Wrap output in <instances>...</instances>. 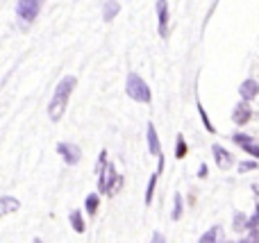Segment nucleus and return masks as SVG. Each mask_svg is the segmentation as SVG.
Returning <instances> with one entry per match:
<instances>
[{"label":"nucleus","instance_id":"nucleus-1","mask_svg":"<svg viewBox=\"0 0 259 243\" xmlns=\"http://www.w3.org/2000/svg\"><path fill=\"white\" fill-rule=\"evenodd\" d=\"M75 86H77V77H73V75L62 77V82L57 84L53 100H50V105H48V114H50V118H53V121H59V118L64 116L66 105H68V98H71V93H73V89H75Z\"/></svg>","mask_w":259,"mask_h":243},{"label":"nucleus","instance_id":"nucleus-2","mask_svg":"<svg viewBox=\"0 0 259 243\" xmlns=\"http://www.w3.org/2000/svg\"><path fill=\"white\" fill-rule=\"evenodd\" d=\"M98 186H100V193L105 196H116L118 189L123 186V177L116 173V168L112 164H107V150L100 153L98 159Z\"/></svg>","mask_w":259,"mask_h":243},{"label":"nucleus","instance_id":"nucleus-3","mask_svg":"<svg viewBox=\"0 0 259 243\" xmlns=\"http://www.w3.org/2000/svg\"><path fill=\"white\" fill-rule=\"evenodd\" d=\"M125 91L132 100L137 103H150L152 95H150V86L137 75V73H130L127 75V82H125Z\"/></svg>","mask_w":259,"mask_h":243},{"label":"nucleus","instance_id":"nucleus-4","mask_svg":"<svg viewBox=\"0 0 259 243\" xmlns=\"http://www.w3.org/2000/svg\"><path fill=\"white\" fill-rule=\"evenodd\" d=\"M44 3H46V0H18L16 12H18V16H21V21L32 23L36 16H39L41 5H44Z\"/></svg>","mask_w":259,"mask_h":243},{"label":"nucleus","instance_id":"nucleus-5","mask_svg":"<svg viewBox=\"0 0 259 243\" xmlns=\"http://www.w3.org/2000/svg\"><path fill=\"white\" fill-rule=\"evenodd\" d=\"M57 153H59V157L68 164V166H75V164H80V159H82L80 148H77V145H73V143H59L57 145Z\"/></svg>","mask_w":259,"mask_h":243},{"label":"nucleus","instance_id":"nucleus-6","mask_svg":"<svg viewBox=\"0 0 259 243\" xmlns=\"http://www.w3.org/2000/svg\"><path fill=\"white\" fill-rule=\"evenodd\" d=\"M157 18H159V36H166L168 32V3L166 0H157Z\"/></svg>","mask_w":259,"mask_h":243},{"label":"nucleus","instance_id":"nucleus-7","mask_svg":"<svg viewBox=\"0 0 259 243\" xmlns=\"http://www.w3.org/2000/svg\"><path fill=\"white\" fill-rule=\"evenodd\" d=\"M211 155H214L216 164H219V168H230L232 166V155L228 153V150L223 148V145H211Z\"/></svg>","mask_w":259,"mask_h":243},{"label":"nucleus","instance_id":"nucleus-8","mask_svg":"<svg viewBox=\"0 0 259 243\" xmlns=\"http://www.w3.org/2000/svg\"><path fill=\"white\" fill-rule=\"evenodd\" d=\"M234 123L237 125H246L248 121L252 118V109H250V105H248V100H243L241 105H237V109H234Z\"/></svg>","mask_w":259,"mask_h":243},{"label":"nucleus","instance_id":"nucleus-9","mask_svg":"<svg viewBox=\"0 0 259 243\" xmlns=\"http://www.w3.org/2000/svg\"><path fill=\"white\" fill-rule=\"evenodd\" d=\"M239 93H241L243 100H255V95L259 93V84L255 80H243L241 86H239Z\"/></svg>","mask_w":259,"mask_h":243},{"label":"nucleus","instance_id":"nucleus-10","mask_svg":"<svg viewBox=\"0 0 259 243\" xmlns=\"http://www.w3.org/2000/svg\"><path fill=\"white\" fill-rule=\"evenodd\" d=\"M148 150H150V155H155V157H161V148H159V139H157V132H155V125L152 123H148Z\"/></svg>","mask_w":259,"mask_h":243},{"label":"nucleus","instance_id":"nucleus-11","mask_svg":"<svg viewBox=\"0 0 259 243\" xmlns=\"http://www.w3.org/2000/svg\"><path fill=\"white\" fill-rule=\"evenodd\" d=\"M18 207H21V203H18L16 198H12V196H3V198H0V216L18 212Z\"/></svg>","mask_w":259,"mask_h":243},{"label":"nucleus","instance_id":"nucleus-12","mask_svg":"<svg viewBox=\"0 0 259 243\" xmlns=\"http://www.w3.org/2000/svg\"><path fill=\"white\" fill-rule=\"evenodd\" d=\"M118 12H121V5L116 3V0H107L103 7V21L105 23H112L114 18L118 16Z\"/></svg>","mask_w":259,"mask_h":243},{"label":"nucleus","instance_id":"nucleus-13","mask_svg":"<svg viewBox=\"0 0 259 243\" xmlns=\"http://www.w3.org/2000/svg\"><path fill=\"white\" fill-rule=\"evenodd\" d=\"M98 205H100V196H98V193L87 196V200H84V209H87V214H89L91 218H94V216H96V212H98Z\"/></svg>","mask_w":259,"mask_h":243},{"label":"nucleus","instance_id":"nucleus-14","mask_svg":"<svg viewBox=\"0 0 259 243\" xmlns=\"http://www.w3.org/2000/svg\"><path fill=\"white\" fill-rule=\"evenodd\" d=\"M68 221H71L73 230H75V232H80V234L87 230V225H84V218H82V214L77 212V209H73V214H71V218H68Z\"/></svg>","mask_w":259,"mask_h":243},{"label":"nucleus","instance_id":"nucleus-15","mask_svg":"<svg viewBox=\"0 0 259 243\" xmlns=\"http://www.w3.org/2000/svg\"><path fill=\"white\" fill-rule=\"evenodd\" d=\"M157 175H159V173H155V175H150V180H148V186H146V205H150V203H152V193H155Z\"/></svg>","mask_w":259,"mask_h":243},{"label":"nucleus","instance_id":"nucleus-16","mask_svg":"<svg viewBox=\"0 0 259 243\" xmlns=\"http://www.w3.org/2000/svg\"><path fill=\"white\" fill-rule=\"evenodd\" d=\"M182 218V196L175 193L173 198V221H180Z\"/></svg>","mask_w":259,"mask_h":243},{"label":"nucleus","instance_id":"nucleus-17","mask_svg":"<svg viewBox=\"0 0 259 243\" xmlns=\"http://www.w3.org/2000/svg\"><path fill=\"white\" fill-rule=\"evenodd\" d=\"M175 157H178V159L187 157V141H184L182 134L178 136V143H175Z\"/></svg>","mask_w":259,"mask_h":243},{"label":"nucleus","instance_id":"nucleus-18","mask_svg":"<svg viewBox=\"0 0 259 243\" xmlns=\"http://www.w3.org/2000/svg\"><path fill=\"white\" fill-rule=\"evenodd\" d=\"M216 236H219V227H211V230H207L205 234L200 236L198 243H216Z\"/></svg>","mask_w":259,"mask_h":243},{"label":"nucleus","instance_id":"nucleus-19","mask_svg":"<svg viewBox=\"0 0 259 243\" xmlns=\"http://www.w3.org/2000/svg\"><path fill=\"white\" fill-rule=\"evenodd\" d=\"M198 112H200V118H202V123H205V130L207 132H214V125L209 123V118H207V114H205V107H202L200 103H198Z\"/></svg>","mask_w":259,"mask_h":243},{"label":"nucleus","instance_id":"nucleus-20","mask_svg":"<svg viewBox=\"0 0 259 243\" xmlns=\"http://www.w3.org/2000/svg\"><path fill=\"white\" fill-rule=\"evenodd\" d=\"M246 227H248V230H257V227H259V205H257V212H255V216H250V218H248Z\"/></svg>","mask_w":259,"mask_h":243},{"label":"nucleus","instance_id":"nucleus-21","mask_svg":"<svg viewBox=\"0 0 259 243\" xmlns=\"http://www.w3.org/2000/svg\"><path fill=\"white\" fill-rule=\"evenodd\" d=\"M241 148H243V150H246V153H248V155H252V157H257V159H259V145H257V143H252V141H250V143L241 145Z\"/></svg>","mask_w":259,"mask_h":243},{"label":"nucleus","instance_id":"nucleus-22","mask_svg":"<svg viewBox=\"0 0 259 243\" xmlns=\"http://www.w3.org/2000/svg\"><path fill=\"white\" fill-rule=\"evenodd\" d=\"M252 168H257V162H241L239 164V173H248V171H252Z\"/></svg>","mask_w":259,"mask_h":243},{"label":"nucleus","instance_id":"nucleus-23","mask_svg":"<svg viewBox=\"0 0 259 243\" xmlns=\"http://www.w3.org/2000/svg\"><path fill=\"white\" fill-rule=\"evenodd\" d=\"M232 141H234V143H239V145H246V143H250V136H246V134H234L232 136Z\"/></svg>","mask_w":259,"mask_h":243},{"label":"nucleus","instance_id":"nucleus-24","mask_svg":"<svg viewBox=\"0 0 259 243\" xmlns=\"http://www.w3.org/2000/svg\"><path fill=\"white\" fill-rule=\"evenodd\" d=\"M246 216H243V214H237V216H234V230H241V227H246Z\"/></svg>","mask_w":259,"mask_h":243},{"label":"nucleus","instance_id":"nucleus-25","mask_svg":"<svg viewBox=\"0 0 259 243\" xmlns=\"http://www.w3.org/2000/svg\"><path fill=\"white\" fill-rule=\"evenodd\" d=\"M150 243H166V239H164V234H161V232H155V234H152V239H150Z\"/></svg>","mask_w":259,"mask_h":243},{"label":"nucleus","instance_id":"nucleus-26","mask_svg":"<svg viewBox=\"0 0 259 243\" xmlns=\"http://www.w3.org/2000/svg\"><path fill=\"white\" fill-rule=\"evenodd\" d=\"M198 175H200V177H207V166H205V164L200 166V173H198Z\"/></svg>","mask_w":259,"mask_h":243},{"label":"nucleus","instance_id":"nucleus-27","mask_svg":"<svg viewBox=\"0 0 259 243\" xmlns=\"http://www.w3.org/2000/svg\"><path fill=\"white\" fill-rule=\"evenodd\" d=\"M255 232V236H252V243H259V230H252Z\"/></svg>","mask_w":259,"mask_h":243},{"label":"nucleus","instance_id":"nucleus-28","mask_svg":"<svg viewBox=\"0 0 259 243\" xmlns=\"http://www.w3.org/2000/svg\"><path fill=\"white\" fill-rule=\"evenodd\" d=\"M32 243H44V241H41V239H32Z\"/></svg>","mask_w":259,"mask_h":243},{"label":"nucleus","instance_id":"nucleus-29","mask_svg":"<svg viewBox=\"0 0 259 243\" xmlns=\"http://www.w3.org/2000/svg\"><path fill=\"white\" fill-rule=\"evenodd\" d=\"M237 243H248V239H241V241H237Z\"/></svg>","mask_w":259,"mask_h":243}]
</instances>
